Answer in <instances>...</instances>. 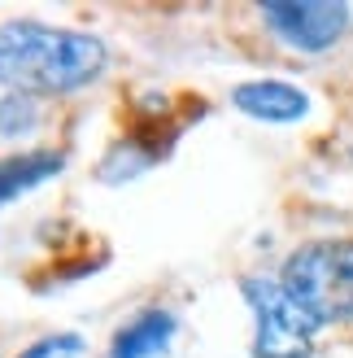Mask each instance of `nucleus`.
I'll return each mask as SVG.
<instances>
[{"instance_id":"7ed1b4c3","label":"nucleus","mask_w":353,"mask_h":358,"mask_svg":"<svg viewBox=\"0 0 353 358\" xmlns=\"http://www.w3.org/2000/svg\"><path fill=\"white\" fill-rule=\"evenodd\" d=\"M244 306L253 315V358H310L314 336L323 332V324L314 319L301 301H296L279 275H244L240 280Z\"/></svg>"},{"instance_id":"1a4fd4ad","label":"nucleus","mask_w":353,"mask_h":358,"mask_svg":"<svg viewBox=\"0 0 353 358\" xmlns=\"http://www.w3.org/2000/svg\"><path fill=\"white\" fill-rule=\"evenodd\" d=\"M40 127V101L35 96H0V140H17V136H31Z\"/></svg>"},{"instance_id":"f03ea898","label":"nucleus","mask_w":353,"mask_h":358,"mask_svg":"<svg viewBox=\"0 0 353 358\" xmlns=\"http://www.w3.org/2000/svg\"><path fill=\"white\" fill-rule=\"evenodd\" d=\"M279 284H284L323 328L353 324V236L296 245L284 258Z\"/></svg>"},{"instance_id":"20e7f679","label":"nucleus","mask_w":353,"mask_h":358,"mask_svg":"<svg viewBox=\"0 0 353 358\" xmlns=\"http://www.w3.org/2000/svg\"><path fill=\"white\" fill-rule=\"evenodd\" d=\"M266 31L292 52H327L349 31V5L340 0H266L257 9Z\"/></svg>"},{"instance_id":"9d476101","label":"nucleus","mask_w":353,"mask_h":358,"mask_svg":"<svg viewBox=\"0 0 353 358\" xmlns=\"http://www.w3.org/2000/svg\"><path fill=\"white\" fill-rule=\"evenodd\" d=\"M79 354H83V336L79 332H52V336L31 341L17 358H79Z\"/></svg>"},{"instance_id":"6e6552de","label":"nucleus","mask_w":353,"mask_h":358,"mask_svg":"<svg viewBox=\"0 0 353 358\" xmlns=\"http://www.w3.org/2000/svg\"><path fill=\"white\" fill-rule=\"evenodd\" d=\"M149 166H157V153L153 149H140L131 145V140H122V145H114L110 153L100 157V179L105 184H122V179H135V175H144Z\"/></svg>"},{"instance_id":"423d86ee","label":"nucleus","mask_w":353,"mask_h":358,"mask_svg":"<svg viewBox=\"0 0 353 358\" xmlns=\"http://www.w3.org/2000/svg\"><path fill=\"white\" fill-rule=\"evenodd\" d=\"M174 332H179V315L166 306H149L114 332L110 358H162L174 341Z\"/></svg>"},{"instance_id":"f257e3e1","label":"nucleus","mask_w":353,"mask_h":358,"mask_svg":"<svg viewBox=\"0 0 353 358\" xmlns=\"http://www.w3.org/2000/svg\"><path fill=\"white\" fill-rule=\"evenodd\" d=\"M110 70V44L92 31L31 17L0 22V87L17 96H75Z\"/></svg>"},{"instance_id":"0eeeda50","label":"nucleus","mask_w":353,"mask_h":358,"mask_svg":"<svg viewBox=\"0 0 353 358\" xmlns=\"http://www.w3.org/2000/svg\"><path fill=\"white\" fill-rule=\"evenodd\" d=\"M66 171V153L61 149H31V153H17L0 162V206L17 201L22 192L48 184Z\"/></svg>"},{"instance_id":"39448f33","label":"nucleus","mask_w":353,"mask_h":358,"mask_svg":"<svg viewBox=\"0 0 353 358\" xmlns=\"http://www.w3.org/2000/svg\"><path fill=\"white\" fill-rule=\"evenodd\" d=\"M232 105L257 122H271V127H292L310 114V92L284 79H253L232 87Z\"/></svg>"}]
</instances>
